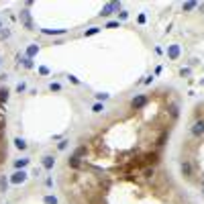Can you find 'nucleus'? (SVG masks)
<instances>
[{
	"label": "nucleus",
	"mask_w": 204,
	"mask_h": 204,
	"mask_svg": "<svg viewBox=\"0 0 204 204\" xmlns=\"http://www.w3.org/2000/svg\"><path fill=\"white\" fill-rule=\"evenodd\" d=\"M25 180H27V174H25V171H16V174L10 178V182H12V184H20V182H25Z\"/></svg>",
	"instance_id": "nucleus-2"
},
{
	"label": "nucleus",
	"mask_w": 204,
	"mask_h": 204,
	"mask_svg": "<svg viewBox=\"0 0 204 204\" xmlns=\"http://www.w3.org/2000/svg\"><path fill=\"white\" fill-rule=\"evenodd\" d=\"M29 163V159H20V161H16V167H25Z\"/></svg>",
	"instance_id": "nucleus-4"
},
{
	"label": "nucleus",
	"mask_w": 204,
	"mask_h": 204,
	"mask_svg": "<svg viewBox=\"0 0 204 204\" xmlns=\"http://www.w3.org/2000/svg\"><path fill=\"white\" fill-rule=\"evenodd\" d=\"M182 174L188 176V178L192 176V161H190V159H184V161H182Z\"/></svg>",
	"instance_id": "nucleus-1"
},
{
	"label": "nucleus",
	"mask_w": 204,
	"mask_h": 204,
	"mask_svg": "<svg viewBox=\"0 0 204 204\" xmlns=\"http://www.w3.org/2000/svg\"><path fill=\"white\" fill-rule=\"evenodd\" d=\"M43 165H45V167H51V165H53V159H51V157H45Z\"/></svg>",
	"instance_id": "nucleus-3"
},
{
	"label": "nucleus",
	"mask_w": 204,
	"mask_h": 204,
	"mask_svg": "<svg viewBox=\"0 0 204 204\" xmlns=\"http://www.w3.org/2000/svg\"><path fill=\"white\" fill-rule=\"evenodd\" d=\"M45 202H47V204H57V202H55V198H51V196L45 198Z\"/></svg>",
	"instance_id": "nucleus-5"
}]
</instances>
